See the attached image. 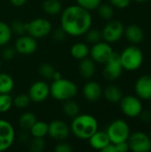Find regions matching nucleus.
<instances>
[{"label": "nucleus", "mask_w": 151, "mask_h": 152, "mask_svg": "<svg viewBox=\"0 0 151 152\" xmlns=\"http://www.w3.org/2000/svg\"><path fill=\"white\" fill-rule=\"evenodd\" d=\"M93 18L89 11L77 4L66 7L61 14V28L72 37L85 35L91 28Z\"/></svg>", "instance_id": "1"}, {"label": "nucleus", "mask_w": 151, "mask_h": 152, "mask_svg": "<svg viewBox=\"0 0 151 152\" xmlns=\"http://www.w3.org/2000/svg\"><path fill=\"white\" fill-rule=\"evenodd\" d=\"M69 128L77 139L88 140L98 130V121L90 114H78L72 118Z\"/></svg>", "instance_id": "2"}, {"label": "nucleus", "mask_w": 151, "mask_h": 152, "mask_svg": "<svg viewBox=\"0 0 151 152\" xmlns=\"http://www.w3.org/2000/svg\"><path fill=\"white\" fill-rule=\"evenodd\" d=\"M77 86L74 82L62 77L53 80V83L50 86L51 96L61 102L73 99L77 94Z\"/></svg>", "instance_id": "3"}, {"label": "nucleus", "mask_w": 151, "mask_h": 152, "mask_svg": "<svg viewBox=\"0 0 151 152\" xmlns=\"http://www.w3.org/2000/svg\"><path fill=\"white\" fill-rule=\"evenodd\" d=\"M119 54L124 69L127 71H134L142 67L143 62V53L139 47L135 45L128 46Z\"/></svg>", "instance_id": "4"}, {"label": "nucleus", "mask_w": 151, "mask_h": 152, "mask_svg": "<svg viewBox=\"0 0 151 152\" xmlns=\"http://www.w3.org/2000/svg\"><path fill=\"white\" fill-rule=\"evenodd\" d=\"M106 133L110 142L117 144L128 140L130 135V127L125 120L116 119L109 125Z\"/></svg>", "instance_id": "5"}, {"label": "nucleus", "mask_w": 151, "mask_h": 152, "mask_svg": "<svg viewBox=\"0 0 151 152\" xmlns=\"http://www.w3.org/2000/svg\"><path fill=\"white\" fill-rule=\"evenodd\" d=\"M52 29L51 21L44 18H36L26 23V32L36 39L48 36Z\"/></svg>", "instance_id": "6"}, {"label": "nucleus", "mask_w": 151, "mask_h": 152, "mask_svg": "<svg viewBox=\"0 0 151 152\" xmlns=\"http://www.w3.org/2000/svg\"><path fill=\"white\" fill-rule=\"evenodd\" d=\"M127 143L129 150L133 152H150L151 151L150 137L142 132H135L130 134Z\"/></svg>", "instance_id": "7"}, {"label": "nucleus", "mask_w": 151, "mask_h": 152, "mask_svg": "<svg viewBox=\"0 0 151 152\" xmlns=\"http://www.w3.org/2000/svg\"><path fill=\"white\" fill-rule=\"evenodd\" d=\"M105 67L103 69L104 77L110 81L117 79L123 71V66L120 60V54L118 53L113 52L109 60L104 63Z\"/></svg>", "instance_id": "8"}, {"label": "nucleus", "mask_w": 151, "mask_h": 152, "mask_svg": "<svg viewBox=\"0 0 151 152\" xmlns=\"http://www.w3.org/2000/svg\"><path fill=\"white\" fill-rule=\"evenodd\" d=\"M124 34L125 27L119 20H111L108 22L101 31L102 38L108 43H116L119 41Z\"/></svg>", "instance_id": "9"}, {"label": "nucleus", "mask_w": 151, "mask_h": 152, "mask_svg": "<svg viewBox=\"0 0 151 152\" xmlns=\"http://www.w3.org/2000/svg\"><path fill=\"white\" fill-rule=\"evenodd\" d=\"M120 108L122 112L128 118H136L142 111V103L139 97L126 95L120 100Z\"/></svg>", "instance_id": "10"}, {"label": "nucleus", "mask_w": 151, "mask_h": 152, "mask_svg": "<svg viewBox=\"0 0 151 152\" xmlns=\"http://www.w3.org/2000/svg\"><path fill=\"white\" fill-rule=\"evenodd\" d=\"M113 49L109 43L106 41H99L92 46L89 52L90 58L97 63L104 64L113 53Z\"/></svg>", "instance_id": "11"}, {"label": "nucleus", "mask_w": 151, "mask_h": 152, "mask_svg": "<svg viewBox=\"0 0 151 152\" xmlns=\"http://www.w3.org/2000/svg\"><path fill=\"white\" fill-rule=\"evenodd\" d=\"M70 134L69 126L63 120L56 119L48 124V135L54 141H65Z\"/></svg>", "instance_id": "12"}, {"label": "nucleus", "mask_w": 151, "mask_h": 152, "mask_svg": "<svg viewBox=\"0 0 151 152\" xmlns=\"http://www.w3.org/2000/svg\"><path fill=\"white\" fill-rule=\"evenodd\" d=\"M15 139L12 125L4 119H0V152L11 148Z\"/></svg>", "instance_id": "13"}, {"label": "nucleus", "mask_w": 151, "mask_h": 152, "mask_svg": "<svg viewBox=\"0 0 151 152\" xmlns=\"http://www.w3.org/2000/svg\"><path fill=\"white\" fill-rule=\"evenodd\" d=\"M14 48L17 53L22 55H30L36 51L37 42L36 38L29 35H21L16 39Z\"/></svg>", "instance_id": "14"}, {"label": "nucleus", "mask_w": 151, "mask_h": 152, "mask_svg": "<svg viewBox=\"0 0 151 152\" xmlns=\"http://www.w3.org/2000/svg\"><path fill=\"white\" fill-rule=\"evenodd\" d=\"M28 94L31 102L36 103L42 102L50 95V86L44 81H36L31 85Z\"/></svg>", "instance_id": "15"}, {"label": "nucleus", "mask_w": 151, "mask_h": 152, "mask_svg": "<svg viewBox=\"0 0 151 152\" xmlns=\"http://www.w3.org/2000/svg\"><path fill=\"white\" fill-rule=\"evenodd\" d=\"M135 93L142 100H151V76L143 75L137 79Z\"/></svg>", "instance_id": "16"}, {"label": "nucleus", "mask_w": 151, "mask_h": 152, "mask_svg": "<svg viewBox=\"0 0 151 152\" xmlns=\"http://www.w3.org/2000/svg\"><path fill=\"white\" fill-rule=\"evenodd\" d=\"M82 94L85 100L91 102H94L101 97L102 88L99 83L95 81H89L83 86Z\"/></svg>", "instance_id": "17"}, {"label": "nucleus", "mask_w": 151, "mask_h": 152, "mask_svg": "<svg viewBox=\"0 0 151 152\" xmlns=\"http://www.w3.org/2000/svg\"><path fill=\"white\" fill-rule=\"evenodd\" d=\"M90 146L97 151H102L108 144L110 143L109 138L106 133V131H96L89 139H88Z\"/></svg>", "instance_id": "18"}, {"label": "nucleus", "mask_w": 151, "mask_h": 152, "mask_svg": "<svg viewBox=\"0 0 151 152\" xmlns=\"http://www.w3.org/2000/svg\"><path fill=\"white\" fill-rule=\"evenodd\" d=\"M78 70L82 77L85 79H90L95 74V70H96L95 62L91 58L88 57L80 60L78 65Z\"/></svg>", "instance_id": "19"}, {"label": "nucleus", "mask_w": 151, "mask_h": 152, "mask_svg": "<svg viewBox=\"0 0 151 152\" xmlns=\"http://www.w3.org/2000/svg\"><path fill=\"white\" fill-rule=\"evenodd\" d=\"M127 40L132 44H140L142 42L144 38V33L141 27L135 24L129 25L126 28H125V34Z\"/></svg>", "instance_id": "20"}, {"label": "nucleus", "mask_w": 151, "mask_h": 152, "mask_svg": "<svg viewBox=\"0 0 151 152\" xmlns=\"http://www.w3.org/2000/svg\"><path fill=\"white\" fill-rule=\"evenodd\" d=\"M89 52H90V48L85 43H83V42L75 43L70 48L71 56L77 61H80L88 57Z\"/></svg>", "instance_id": "21"}, {"label": "nucleus", "mask_w": 151, "mask_h": 152, "mask_svg": "<svg viewBox=\"0 0 151 152\" xmlns=\"http://www.w3.org/2000/svg\"><path fill=\"white\" fill-rule=\"evenodd\" d=\"M103 95L105 99L110 103H117L120 102V100L123 97L121 90L119 89L118 86L115 85L108 86L103 92Z\"/></svg>", "instance_id": "22"}, {"label": "nucleus", "mask_w": 151, "mask_h": 152, "mask_svg": "<svg viewBox=\"0 0 151 152\" xmlns=\"http://www.w3.org/2000/svg\"><path fill=\"white\" fill-rule=\"evenodd\" d=\"M14 87L12 77L5 73L0 72V94H10Z\"/></svg>", "instance_id": "23"}, {"label": "nucleus", "mask_w": 151, "mask_h": 152, "mask_svg": "<svg viewBox=\"0 0 151 152\" xmlns=\"http://www.w3.org/2000/svg\"><path fill=\"white\" fill-rule=\"evenodd\" d=\"M29 131L32 137L44 138L48 134V123L44 121L36 120V123L31 126Z\"/></svg>", "instance_id": "24"}, {"label": "nucleus", "mask_w": 151, "mask_h": 152, "mask_svg": "<svg viewBox=\"0 0 151 152\" xmlns=\"http://www.w3.org/2000/svg\"><path fill=\"white\" fill-rule=\"evenodd\" d=\"M62 111L67 117L73 118L79 114L80 108H79V105L75 101L70 99V100H67L64 102L62 105Z\"/></svg>", "instance_id": "25"}, {"label": "nucleus", "mask_w": 151, "mask_h": 152, "mask_svg": "<svg viewBox=\"0 0 151 152\" xmlns=\"http://www.w3.org/2000/svg\"><path fill=\"white\" fill-rule=\"evenodd\" d=\"M36 116L30 111L22 113L19 118V125L23 130H29L36 121Z\"/></svg>", "instance_id": "26"}, {"label": "nucleus", "mask_w": 151, "mask_h": 152, "mask_svg": "<svg viewBox=\"0 0 151 152\" xmlns=\"http://www.w3.org/2000/svg\"><path fill=\"white\" fill-rule=\"evenodd\" d=\"M61 4L59 0H45L43 3V10L49 15H56L61 12Z\"/></svg>", "instance_id": "27"}, {"label": "nucleus", "mask_w": 151, "mask_h": 152, "mask_svg": "<svg viewBox=\"0 0 151 152\" xmlns=\"http://www.w3.org/2000/svg\"><path fill=\"white\" fill-rule=\"evenodd\" d=\"M12 32L11 29V27L4 22L0 21V46L6 45L12 38Z\"/></svg>", "instance_id": "28"}, {"label": "nucleus", "mask_w": 151, "mask_h": 152, "mask_svg": "<svg viewBox=\"0 0 151 152\" xmlns=\"http://www.w3.org/2000/svg\"><path fill=\"white\" fill-rule=\"evenodd\" d=\"M97 10H98L99 15L104 20H109L114 16V9H113L112 5H110V4H101L99 5V7L97 8Z\"/></svg>", "instance_id": "29"}, {"label": "nucleus", "mask_w": 151, "mask_h": 152, "mask_svg": "<svg viewBox=\"0 0 151 152\" xmlns=\"http://www.w3.org/2000/svg\"><path fill=\"white\" fill-rule=\"evenodd\" d=\"M12 105V98L9 94H0V113L9 111Z\"/></svg>", "instance_id": "30"}, {"label": "nucleus", "mask_w": 151, "mask_h": 152, "mask_svg": "<svg viewBox=\"0 0 151 152\" xmlns=\"http://www.w3.org/2000/svg\"><path fill=\"white\" fill-rule=\"evenodd\" d=\"M30 99L28 94H20L12 99V104L18 109H25L30 103Z\"/></svg>", "instance_id": "31"}, {"label": "nucleus", "mask_w": 151, "mask_h": 152, "mask_svg": "<svg viewBox=\"0 0 151 152\" xmlns=\"http://www.w3.org/2000/svg\"><path fill=\"white\" fill-rule=\"evenodd\" d=\"M45 146V142L44 138L33 137L28 141V149L32 152H41Z\"/></svg>", "instance_id": "32"}, {"label": "nucleus", "mask_w": 151, "mask_h": 152, "mask_svg": "<svg viewBox=\"0 0 151 152\" xmlns=\"http://www.w3.org/2000/svg\"><path fill=\"white\" fill-rule=\"evenodd\" d=\"M76 2L77 5L89 12L96 10L101 4V0H76Z\"/></svg>", "instance_id": "33"}, {"label": "nucleus", "mask_w": 151, "mask_h": 152, "mask_svg": "<svg viewBox=\"0 0 151 152\" xmlns=\"http://www.w3.org/2000/svg\"><path fill=\"white\" fill-rule=\"evenodd\" d=\"M54 72H55L54 68L53 67V65H51L49 63H43L39 67V74L42 77H44L45 79L53 80Z\"/></svg>", "instance_id": "34"}, {"label": "nucleus", "mask_w": 151, "mask_h": 152, "mask_svg": "<svg viewBox=\"0 0 151 152\" xmlns=\"http://www.w3.org/2000/svg\"><path fill=\"white\" fill-rule=\"evenodd\" d=\"M85 35L86 37V40L91 44H95L101 41V39L102 38L101 31L97 28H90Z\"/></svg>", "instance_id": "35"}, {"label": "nucleus", "mask_w": 151, "mask_h": 152, "mask_svg": "<svg viewBox=\"0 0 151 152\" xmlns=\"http://www.w3.org/2000/svg\"><path fill=\"white\" fill-rule=\"evenodd\" d=\"M10 27H11L12 32L18 36H21L26 33V23H23L20 20L12 21V23Z\"/></svg>", "instance_id": "36"}, {"label": "nucleus", "mask_w": 151, "mask_h": 152, "mask_svg": "<svg viewBox=\"0 0 151 152\" xmlns=\"http://www.w3.org/2000/svg\"><path fill=\"white\" fill-rule=\"evenodd\" d=\"M17 52L15 50L14 47H11V46H7L5 47L4 50H3V53H2V57L4 60L5 61H12L15 55H16Z\"/></svg>", "instance_id": "37"}, {"label": "nucleus", "mask_w": 151, "mask_h": 152, "mask_svg": "<svg viewBox=\"0 0 151 152\" xmlns=\"http://www.w3.org/2000/svg\"><path fill=\"white\" fill-rule=\"evenodd\" d=\"M72 147L68 142H65L64 141H61L59 143H57L54 147L55 152H71Z\"/></svg>", "instance_id": "38"}, {"label": "nucleus", "mask_w": 151, "mask_h": 152, "mask_svg": "<svg viewBox=\"0 0 151 152\" xmlns=\"http://www.w3.org/2000/svg\"><path fill=\"white\" fill-rule=\"evenodd\" d=\"M109 1L111 4V5L120 8V9L126 8L130 4V2H131V0H109Z\"/></svg>", "instance_id": "39"}, {"label": "nucleus", "mask_w": 151, "mask_h": 152, "mask_svg": "<svg viewBox=\"0 0 151 152\" xmlns=\"http://www.w3.org/2000/svg\"><path fill=\"white\" fill-rule=\"evenodd\" d=\"M66 35H67V34L64 32V30H63L61 28H56V29L53 31V39L56 40V41H62V40L65 38Z\"/></svg>", "instance_id": "40"}, {"label": "nucleus", "mask_w": 151, "mask_h": 152, "mask_svg": "<svg viewBox=\"0 0 151 152\" xmlns=\"http://www.w3.org/2000/svg\"><path fill=\"white\" fill-rule=\"evenodd\" d=\"M116 145V149H117V152H126L129 151V145L126 142H122L119 143L115 144Z\"/></svg>", "instance_id": "41"}, {"label": "nucleus", "mask_w": 151, "mask_h": 152, "mask_svg": "<svg viewBox=\"0 0 151 152\" xmlns=\"http://www.w3.org/2000/svg\"><path fill=\"white\" fill-rule=\"evenodd\" d=\"M102 152H117V149H116V145L114 143H109L108 144L102 151Z\"/></svg>", "instance_id": "42"}, {"label": "nucleus", "mask_w": 151, "mask_h": 152, "mask_svg": "<svg viewBox=\"0 0 151 152\" xmlns=\"http://www.w3.org/2000/svg\"><path fill=\"white\" fill-rule=\"evenodd\" d=\"M140 115L142 116L141 118L144 122H150L151 120V113H150V112H143L142 113H142Z\"/></svg>", "instance_id": "43"}, {"label": "nucleus", "mask_w": 151, "mask_h": 152, "mask_svg": "<svg viewBox=\"0 0 151 152\" xmlns=\"http://www.w3.org/2000/svg\"><path fill=\"white\" fill-rule=\"evenodd\" d=\"M10 2L13 6L20 7V6H22L23 4H25L27 0H10Z\"/></svg>", "instance_id": "44"}, {"label": "nucleus", "mask_w": 151, "mask_h": 152, "mask_svg": "<svg viewBox=\"0 0 151 152\" xmlns=\"http://www.w3.org/2000/svg\"><path fill=\"white\" fill-rule=\"evenodd\" d=\"M61 73L55 71L54 74H53V80H56V79H59V78H61Z\"/></svg>", "instance_id": "45"}, {"label": "nucleus", "mask_w": 151, "mask_h": 152, "mask_svg": "<svg viewBox=\"0 0 151 152\" xmlns=\"http://www.w3.org/2000/svg\"><path fill=\"white\" fill-rule=\"evenodd\" d=\"M134 1H136V2H140V3H142V2H146V1H148V0H134Z\"/></svg>", "instance_id": "46"}, {"label": "nucleus", "mask_w": 151, "mask_h": 152, "mask_svg": "<svg viewBox=\"0 0 151 152\" xmlns=\"http://www.w3.org/2000/svg\"><path fill=\"white\" fill-rule=\"evenodd\" d=\"M1 66H2V60H1V57H0V69H1Z\"/></svg>", "instance_id": "47"}, {"label": "nucleus", "mask_w": 151, "mask_h": 152, "mask_svg": "<svg viewBox=\"0 0 151 152\" xmlns=\"http://www.w3.org/2000/svg\"><path fill=\"white\" fill-rule=\"evenodd\" d=\"M150 139H151V131H150Z\"/></svg>", "instance_id": "48"}, {"label": "nucleus", "mask_w": 151, "mask_h": 152, "mask_svg": "<svg viewBox=\"0 0 151 152\" xmlns=\"http://www.w3.org/2000/svg\"><path fill=\"white\" fill-rule=\"evenodd\" d=\"M150 110H151V103H150Z\"/></svg>", "instance_id": "49"}]
</instances>
